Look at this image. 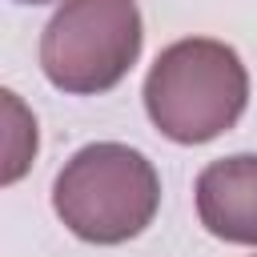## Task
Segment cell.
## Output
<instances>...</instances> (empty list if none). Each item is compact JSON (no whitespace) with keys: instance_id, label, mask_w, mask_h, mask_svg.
<instances>
[{"instance_id":"cell-4","label":"cell","mask_w":257,"mask_h":257,"mask_svg":"<svg viewBox=\"0 0 257 257\" xmlns=\"http://www.w3.org/2000/svg\"><path fill=\"white\" fill-rule=\"evenodd\" d=\"M197 217L229 245H257V153L221 157L197 177Z\"/></svg>"},{"instance_id":"cell-5","label":"cell","mask_w":257,"mask_h":257,"mask_svg":"<svg viewBox=\"0 0 257 257\" xmlns=\"http://www.w3.org/2000/svg\"><path fill=\"white\" fill-rule=\"evenodd\" d=\"M16 4H52V0H16Z\"/></svg>"},{"instance_id":"cell-3","label":"cell","mask_w":257,"mask_h":257,"mask_svg":"<svg viewBox=\"0 0 257 257\" xmlns=\"http://www.w3.org/2000/svg\"><path fill=\"white\" fill-rule=\"evenodd\" d=\"M141 44L137 0H64L44 24L40 72L68 96H96L128 76Z\"/></svg>"},{"instance_id":"cell-2","label":"cell","mask_w":257,"mask_h":257,"mask_svg":"<svg viewBox=\"0 0 257 257\" xmlns=\"http://www.w3.org/2000/svg\"><path fill=\"white\" fill-rule=\"evenodd\" d=\"M52 209L72 237L88 245H124L153 225L161 177L141 149L96 141L76 149L56 173Z\"/></svg>"},{"instance_id":"cell-1","label":"cell","mask_w":257,"mask_h":257,"mask_svg":"<svg viewBox=\"0 0 257 257\" xmlns=\"http://www.w3.org/2000/svg\"><path fill=\"white\" fill-rule=\"evenodd\" d=\"M141 96L161 137L173 145H205L241 120L249 104V72L233 44L185 36L157 52Z\"/></svg>"}]
</instances>
